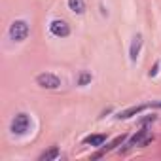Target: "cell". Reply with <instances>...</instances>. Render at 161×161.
Instances as JSON below:
<instances>
[{"mask_svg":"<svg viewBox=\"0 0 161 161\" xmlns=\"http://www.w3.org/2000/svg\"><path fill=\"white\" fill-rule=\"evenodd\" d=\"M29 32H31L29 23L23 21V19L14 21V23L10 25V31H8V34H10V38H12L14 42H23V40H27Z\"/></svg>","mask_w":161,"mask_h":161,"instance_id":"obj_1","label":"cell"},{"mask_svg":"<svg viewBox=\"0 0 161 161\" xmlns=\"http://www.w3.org/2000/svg\"><path fill=\"white\" fill-rule=\"evenodd\" d=\"M36 84L44 89H59L61 87V78L51 74V72H44L36 76Z\"/></svg>","mask_w":161,"mask_h":161,"instance_id":"obj_2","label":"cell"},{"mask_svg":"<svg viewBox=\"0 0 161 161\" xmlns=\"http://www.w3.org/2000/svg\"><path fill=\"white\" fill-rule=\"evenodd\" d=\"M29 127H31V118L27 116V114H17L14 119H12V133H15V135H23V133H27L29 131Z\"/></svg>","mask_w":161,"mask_h":161,"instance_id":"obj_3","label":"cell"},{"mask_svg":"<svg viewBox=\"0 0 161 161\" xmlns=\"http://www.w3.org/2000/svg\"><path fill=\"white\" fill-rule=\"evenodd\" d=\"M49 31H51V34L57 36V38H66V36L70 34V27H68V23L63 21V19H55V21H51Z\"/></svg>","mask_w":161,"mask_h":161,"instance_id":"obj_4","label":"cell"},{"mask_svg":"<svg viewBox=\"0 0 161 161\" xmlns=\"http://www.w3.org/2000/svg\"><path fill=\"white\" fill-rule=\"evenodd\" d=\"M152 140V136H150V133H148V129H140L135 136H131V140L127 142V148H135V146H144V144H148Z\"/></svg>","mask_w":161,"mask_h":161,"instance_id":"obj_5","label":"cell"},{"mask_svg":"<svg viewBox=\"0 0 161 161\" xmlns=\"http://www.w3.org/2000/svg\"><path fill=\"white\" fill-rule=\"evenodd\" d=\"M140 47H142V36H140V34H136V36L133 38L131 51H129V57H131V61H136V57H138V53H140Z\"/></svg>","mask_w":161,"mask_h":161,"instance_id":"obj_6","label":"cell"},{"mask_svg":"<svg viewBox=\"0 0 161 161\" xmlns=\"http://www.w3.org/2000/svg\"><path fill=\"white\" fill-rule=\"evenodd\" d=\"M104 140H106V136H104V135H89V136H86V138H84V142H86V144H89V146H103V144H104Z\"/></svg>","mask_w":161,"mask_h":161,"instance_id":"obj_7","label":"cell"},{"mask_svg":"<svg viewBox=\"0 0 161 161\" xmlns=\"http://www.w3.org/2000/svg\"><path fill=\"white\" fill-rule=\"evenodd\" d=\"M68 8L74 14H84L86 12V2L84 0H68Z\"/></svg>","mask_w":161,"mask_h":161,"instance_id":"obj_8","label":"cell"},{"mask_svg":"<svg viewBox=\"0 0 161 161\" xmlns=\"http://www.w3.org/2000/svg\"><path fill=\"white\" fill-rule=\"evenodd\" d=\"M144 108H146V106H133V108H129V110L119 112V114H118V118H119V119H127V118H131V116H135V114L142 112Z\"/></svg>","mask_w":161,"mask_h":161,"instance_id":"obj_9","label":"cell"},{"mask_svg":"<svg viewBox=\"0 0 161 161\" xmlns=\"http://www.w3.org/2000/svg\"><path fill=\"white\" fill-rule=\"evenodd\" d=\"M57 157H59V148H57V146H53L51 150H47V152H44V153L40 155L42 161H49V159H57Z\"/></svg>","mask_w":161,"mask_h":161,"instance_id":"obj_10","label":"cell"},{"mask_svg":"<svg viewBox=\"0 0 161 161\" xmlns=\"http://www.w3.org/2000/svg\"><path fill=\"white\" fill-rule=\"evenodd\" d=\"M91 80H93V76L89 72H82V74H80V78H78V86H87Z\"/></svg>","mask_w":161,"mask_h":161,"instance_id":"obj_11","label":"cell"}]
</instances>
